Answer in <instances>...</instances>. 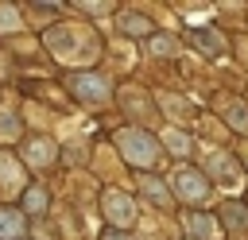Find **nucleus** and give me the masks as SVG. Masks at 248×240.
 <instances>
[{
  "instance_id": "423d86ee",
  "label": "nucleus",
  "mask_w": 248,
  "mask_h": 240,
  "mask_svg": "<svg viewBox=\"0 0 248 240\" xmlns=\"http://www.w3.org/2000/svg\"><path fill=\"white\" fill-rule=\"evenodd\" d=\"M182 225H186V232H194L202 240H217L221 236L217 217H209V213H182Z\"/></svg>"
},
{
  "instance_id": "ddd939ff",
  "label": "nucleus",
  "mask_w": 248,
  "mask_h": 240,
  "mask_svg": "<svg viewBox=\"0 0 248 240\" xmlns=\"http://www.w3.org/2000/svg\"><path fill=\"white\" fill-rule=\"evenodd\" d=\"M23 209H27V213H43V209H46V194H43L39 186L23 190Z\"/></svg>"
},
{
  "instance_id": "0eeeda50",
  "label": "nucleus",
  "mask_w": 248,
  "mask_h": 240,
  "mask_svg": "<svg viewBox=\"0 0 248 240\" xmlns=\"http://www.w3.org/2000/svg\"><path fill=\"white\" fill-rule=\"evenodd\" d=\"M221 221H225L232 232L248 236V205H244V201H225V205H221Z\"/></svg>"
},
{
  "instance_id": "39448f33",
  "label": "nucleus",
  "mask_w": 248,
  "mask_h": 240,
  "mask_svg": "<svg viewBox=\"0 0 248 240\" xmlns=\"http://www.w3.org/2000/svg\"><path fill=\"white\" fill-rule=\"evenodd\" d=\"M105 217H108L116 228L136 225V205H132V197H124L120 190H108V194H105Z\"/></svg>"
},
{
  "instance_id": "6e6552de",
  "label": "nucleus",
  "mask_w": 248,
  "mask_h": 240,
  "mask_svg": "<svg viewBox=\"0 0 248 240\" xmlns=\"http://www.w3.org/2000/svg\"><path fill=\"white\" fill-rule=\"evenodd\" d=\"M23 232H27L23 213H16V209L0 205V240H23Z\"/></svg>"
},
{
  "instance_id": "4468645a",
  "label": "nucleus",
  "mask_w": 248,
  "mask_h": 240,
  "mask_svg": "<svg viewBox=\"0 0 248 240\" xmlns=\"http://www.w3.org/2000/svg\"><path fill=\"white\" fill-rule=\"evenodd\" d=\"M140 186H143V194L151 197V201H159V205H170V194L155 182V178H140Z\"/></svg>"
},
{
  "instance_id": "f257e3e1",
  "label": "nucleus",
  "mask_w": 248,
  "mask_h": 240,
  "mask_svg": "<svg viewBox=\"0 0 248 240\" xmlns=\"http://www.w3.org/2000/svg\"><path fill=\"white\" fill-rule=\"evenodd\" d=\"M46 46L62 62H93L101 50L93 27H85V23H54V31H46Z\"/></svg>"
},
{
  "instance_id": "f3484780",
  "label": "nucleus",
  "mask_w": 248,
  "mask_h": 240,
  "mask_svg": "<svg viewBox=\"0 0 248 240\" xmlns=\"http://www.w3.org/2000/svg\"><path fill=\"white\" fill-rule=\"evenodd\" d=\"M225 112H229V120H232L236 128H244V132H248V112H244V105H236V101H232V105H225Z\"/></svg>"
},
{
  "instance_id": "412c9836",
  "label": "nucleus",
  "mask_w": 248,
  "mask_h": 240,
  "mask_svg": "<svg viewBox=\"0 0 248 240\" xmlns=\"http://www.w3.org/2000/svg\"><path fill=\"white\" fill-rule=\"evenodd\" d=\"M105 240H128V236H124V228H108V232H105Z\"/></svg>"
},
{
  "instance_id": "7ed1b4c3",
  "label": "nucleus",
  "mask_w": 248,
  "mask_h": 240,
  "mask_svg": "<svg viewBox=\"0 0 248 240\" xmlns=\"http://www.w3.org/2000/svg\"><path fill=\"white\" fill-rule=\"evenodd\" d=\"M170 186H174V194L186 197V201H205V197H209V182H205V174L194 170V166H178L174 178H170Z\"/></svg>"
},
{
  "instance_id": "dca6fc26",
  "label": "nucleus",
  "mask_w": 248,
  "mask_h": 240,
  "mask_svg": "<svg viewBox=\"0 0 248 240\" xmlns=\"http://www.w3.org/2000/svg\"><path fill=\"white\" fill-rule=\"evenodd\" d=\"M147 50H151V54H174V50H178V43H174V39H167V35H159V39H147Z\"/></svg>"
},
{
  "instance_id": "2eb2a0df",
  "label": "nucleus",
  "mask_w": 248,
  "mask_h": 240,
  "mask_svg": "<svg viewBox=\"0 0 248 240\" xmlns=\"http://www.w3.org/2000/svg\"><path fill=\"white\" fill-rule=\"evenodd\" d=\"M163 143H167L174 155H186V151H190V139H186L182 132H174V128H170V132H163Z\"/></svg>"
},
{
  "instance_id": "20e7f679",
  "label": "nucleus",
  "mask_w": 248,
  "mask_h": 240,
  "mask_svg": "<svg viewBox=\"0 0 248 240\" xmlns=\"http://www.w3.org/2000/svg\"><path fill=\"white\" fill-rule=\"evenodd\" d=\"M70 89L85 105H105L108 101V81L101 74H70Z\"/></svg>"
},
{
  "instance_id": "9b49d317",
  "label": "nucleus",
  "mask_w": 248,
  "mask_h": 240,
  "mask_svg": "<svg viewBox=\"0 0 248 240\" xmlns=\"http://www.w3.org/2000/svg\"><path fill=\"white\" fill-rule=\"evenodd\" d=\"M209 170H213V174H221V186H229V190H236V186H240V170H236L225 155H213V159H209Z\"/></svg>"
},
{
  "instance_id": "1a4fd4ad",
  "label": "nucleus",
  "mask_w": 248,
  "mask_h": 240,
  "mask_svg": "<svg viewBox=\"0 0 248 240\" xmlns=\"http://www.w3.org/2000/svg\"><path fill=\"white\" fill-rule=\"evenodd\" d=\"M186 39H190L194 46H202L209 58H217V54L225 50V39H221L217 31H202V27H194V31H186Z\"/></svg>"
},
{
  "instance_id": "aec40b11",
  "label": "nucleus",
  "mask_w": 248,
  "mask_h": 240,
  "mask_svg": "<svg viewBox=\"0 0 248 240\" xmlns=\"http://www.w3.org/2000/svg\"><path fill=\"white\" fill-rule=\"evenodd\" d=\"M81 12H93V15H105V12H112L108 4H81Z\"/></svg>"
},
{
  "instance_id": "f8f14e48",
  "label": "nucleus",
  "mask_w": 248,
  "mask_h": 240,
  "mask_svg": "<svg viewBox=\"0 0 248 240\" xmlns=\"http://www.w3.org/2000/svg\"><path fill=\"white\" fill-rule=\"evenodd\" d=\"M155 23L147 19V15H136V12H124L120 15V31H128V35H147Z\"/></svg>"
},
{
  "instance_id": "9d476101",
  "label": "nucleus",
  "mask_w": 248,
  "mask_h": 240,
  "mask_svg": "<svg viewBox=\"0 0 248 240\" xmlns=\"http://www.w3.org/2000/svg\"><path fill=\"white\" fill-rule=\"evenodd\" d=\"M23 159H27L31 166H46V163L54 159V143H50V139H31V143L23 147Z\"/></svg>"
},
{
  "instance_id": "f03ea898",
  "label": "nucleus",
  "mask_w": 248,
  "mask_h": 240,
  "mask_svg": "<svg viewBox=\"0 0 248 240\" xmlns=\"http://www.w3.org/2000/svg\"><path fill=\"white\" fill-rule=\"evenodd\" d=\"M116 147H120V155L132 163V166H151L155 159H159V139L151 135V132H143V128H124V132H116Z\"/></svg>"
},
{
  "instance_id": "6ab92c4d",
  "label": "nucleus",
  "mask_w": 248,
  "mask_h": 240,
  "mask_svg": "<svg viewBox=\"0 0 248 240\" xmlns=\"http://www.w3.org/2000/svg\"><path fill=\"white\" fill-rule=\"evenodd\" d=\"M0 23H8V31H16V27H19V19H16V12H12V8H0Z\"/></svg>"
},
{
  "instance_id": "a211bd4d",
  "label": "nucleus",
  "mask_w": 248,
  "mask_h": 240,
  "mask_svg": "<svg viewBox=\"0 0 248 240\" xmlns=\"http://www.w3.org/2000/svg\"><path fill=\"white\" fill-rule=\"evenodd\" d=\"M0 135H16V116L12 112H0Z\"/></svg>"
}]
</instances>
